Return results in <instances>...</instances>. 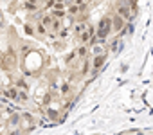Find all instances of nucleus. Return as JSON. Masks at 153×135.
<instances>
[{"instance_id":"f257e3e1","label":"nucleus","mask_w":153,"mask_h":135,"mask_svg":"<svg viewBox=\"0 0 153 135\" xmlns=\"http://www.w3.org/2000/svg\"><path fill=\"white\" fill-rule=\"evenodd\" d=\"M105 61H106V52H101V54H96L94 58H92V61H90V67H92V76H96L97 72H99V69L105 65Z\"/></svg>"},{"instance_id":"f03ea898","label":"nucleus","mask_w":153,"mask_h":135,"mask_svg":"<svg viewBox=\"0 0 153 135\" xmlns=\"http://www.w3.org/2000/svg\"><path fill=\"white\" fill-rule=\"evenodd\" d=\"M124 27H126V20L121 18L119 15H114V16H112V31H114V33H121Z\"/></svg>"},{"instance_id":"7ed1b4c3","label":"nucleus","mask_w":153,"mask_h":135,"mask_svg":"<svg viewBox=\"0 0 153 135\" xmlns=\"http://www.w3.org/2000/svg\"><path fill=\"white\" fill-rule=\"evenodd\" d=\"M22 9H25L27 13H36V11H42L40 2H36V0H24Z\"/></svg>"},{"instance_id":"20e7f679","label":"nucleus","mask_w":153,"mask_h":135,"mask_svg":"<svg viewBox=\"0 0 153 135\" xmlns=\"http://www.w3.org/2000/svg\"><path fill=\"white\" fill-rule=\"evenodd\" d=\"M74 52H76V56H78V59H85V58L90 54V47H88V45H83V43H79L78 47L74 49Z\"/></svg>"},{"instance_id":"39448f33","label":"nucleus","mask_w":153,"mask_h":135,"mask_svg":"<svg viewBox=\"0 0 153 135\" xmlns=\"http://www.w3.org/2000/svg\"><path fill=\"white\" fill-rule=\"evenodd\" d=\"M0 94L6 96L7 99H13V101H16V99H18V88H16V87H7V88H2V90H0Z\"/></svg>"},{"instance_id":"423d86ee","label":"nucleus","mask_w":153,"mask_h":135,"mask_svg":"<svg viewBox=\"0 0 153 135\" xmlns=\"http://www.w3.org/2000/svg\"><path fill=\"white\" fill-rule=\"evenodd\" d=\"M65 11H67V16H70V18L81 15V13H79V6H78V4H74V2H72V4H67Z\"/></svg>"},{"instance_id":"0eeeda50","label":"nucleus","mask_w":153,"mask_h":135,"mask_svg":"<svg viewBox=\"0 0 153 135\" xmlns=\"http://www.w3.org/2000/svg\"><path fill=\"white\" fill-rule=\"evenodd\" d=\"M90 70H92V67H90V61L85 58V59H81V65H79V76L81 78H85L87 74H90Z\"/></svg>"},{"instance_id":"6e6552de","label":"nucleus","mask_w":153,"mask_h":135,"mask_svg":"<svg viewBox=\"0 0 153 135\" xmlns=\"http://www.w3.org/2000/svg\"><path fill=\"white\" fill-rule=\"evenodd\" d=\"M58 92H59V96L68 97L70 92H72V85H70V81H61V87L58 88Z\"/></svg>"},{"instance_id":"1a4fd4ad","label":"nucleus","mask_w":153,"mask_h":135,"mask_svg":"<svg viewBox=\"0 0 153 135\" xmlns=\"http://www.w3.org/2000/svg\"><path fill=\"white\" fill-rule=\"evenodd\" d=\"M34 24V34H40V36H47V33H49V29L40 22V20H36V22H33Z\"/></svg>"},{"instance_id":"9d476101","label":"nucleus","mask_w":153,"mask_h":135,"mask_svg":"<svg viewBox=\"0 0 153 135\" xmlns=\"http://www.w3.org/2000/svg\"><path fill=\"white\" fill-rule=\"evenodd\" d=\"M49 13H51V16L56 18V20H63V18L67 16V11H65V9H54V7H51Z\"/></svg>"},{"instance_id":"9b49d317","label":"nucleus","mask_w":153,"mask_h":135,"mask_svg":"<svg viewBox=\"0 0 153 135\" xmlns=\"http://www.w3.org/2000/svg\"><path fill=\"white\" fill-rule=\"evenodd\" d=\"M78 42L83 43V45H88V42H90V33H88L87 29H85L83 33H79V34H78Z\"/></svg>"},{"instance_id":"f8f14e48","label":"nucleus","mask_w":153,"mask_h":135,"mask_svg":"<svg viewBox=\"0 0 153 135\" xmlns=\"http://www.w3.org/2000/svg\"><path fill=\"white\" fill-rule=\"evenodd\" d=\"M85 29H87V24H85V22H81V20H78V22L74 24V34H76V36H78L79 33H83Z\"/></svg>"},{"instance_id":"ddd939ff","label":"nucleus","mask_w":153,"mask_h":135,"mask_svg":"<svg viewBox=\"0 0 153 135\" xmlns=\"http://www.w3.org/2000/svg\"><path fill=\"white\" fill-rule=\"evenodd\" d=\"M61 27H63L61 20H56V18H54V20H52V24H51V27H49V31H51V33H56V34H58V31H59Z\"/></svg>"},{"instance_id":"4468645a","label":"nucleus","mask_w":153,"mask_h":135,"mask_svg":"<svg viewBox=\"0 0 153 135\" xmlns=\"http://www.w3.org/2000/svg\"><path fill=\"white\" fill-rule=\"evenodd\" d=\"M16 101L27 103V101H29V90H20V88H18V99H16Z\"/></svg>"},{"instance_id":"2eb2a0df","label":"nucleus","mask_w":153,"mask_h":135,"mask_svg":"<svg viewBox=\"0 0 153 135\" xmlns=\"http://www.w3.org/2000/svg\"><path fill=\"white\" fill-rule=\"evenodd\" d=\"M16 88H20V90H29V83H27L24 78H18V79H16Z\"/></svg>"},{"instance_id":"dca6fc26","label":"nucleus","mask_w":153,"mask_h":135,"mask_svg":"<svg viewBox=\"0 0 153 135\" xmlns=\"http://www.w3.org/2000/svg\"><path fill=\"white\" fill-rule=\"evenodd\" d=\"M24 31H25V34L34 36V24H33V22H27V24L24 25Z\"/></svg>"},{"instance_id":"f3484780","label":"nucleus","mask_w":153,"mask_h":135,"mask_svg":"<svg viewBox=\"0 0 153 135\" xmlns=\"http://www.w3.org/2000/svg\"><path fill=\"white\" fill-rule=\"evenodd\" d=\"M47 115H49L51 121H56L59 113H58V110H54V108H47Z\"/></svg>"},{"instance_id":"a211bd4d","label":"nucleus","mask_w":153,"mask_h":135,"mask_svg":"<svg viewBox=\"0 0 153 135\" xmlns=\"http://www.w3.org/2000/svg\"><path fill=\"white\" fill-rule=\"evenodd\" d=\"M18 124H20V115H18V113H15V115L9 119V126H11V128H15V126H18Z\"/></svg>"},{"instance_id":"6ab92c4d","label":"nucleus","mask_w":153,"mask_h":135,"mask_svg":"<svg viewBox=\"0 0 153 135\" xmlns=\"http://www.w3.org/2000/svg\"><path fill=\"white\" fill-rule=\"evenodd\" d=\"M90 47H92V56L105 52V50H103V47H101V45H97V43H94V45H90Z\"/></svg>"},{"instance_id":"aec40b11","label":"nucleus","mask_w":153,"mask_h":135,"mask_svg":"<svg viewBox=\"0 0 153 135\" xmlns=\"http://www.w3.org/2000/svg\"><path fill=\"white\" fill-rule=\"evenodd\" d=\"M52 99H54V96H52V94H47V96L43 97V101H42V105H43V106H49V105L52 103Z\"/></svg>"},{"instance_id":"412c9836","label":"nucleus","mask_w":153,"mask_h":135,"mask_svg":"<svg viewBox=\"0 0 153 135\" xmlns=\"http://www.w3.org/2000/svg\"><path fill=\"white\" fill-rule=\"evenodd\" d=\"M67 34H68V29H67V27H61V29L58 31V38H61V40H65Z\"/></svg>"},{"instance_id":"4be33fe9","label":"nucleus","mask_w":153,"mask_h":135,"mask_svg":"<svg viewBox=\"0 0 153 135\" xmlns=\"http://www.w3.org/2000/svg\"><path fill=\"white\" fill-rule=\"evenodd\" d=\"M76 59H78V56H76V52H74V50H72V52H70V54L65 58V61H67V63H74Z\"/></svg>"},{"instance_id":"5701e85b","label":"nucleus","mask_w":153,"mask_h":135,"mask_svg":"<svg viewBox=\"0 0 153 135\" xmlns=\"http://www.w3.org/2000/svg\"><path fill=\"white\" fill-rule=\"evenodd\" d=\"M20 119H24V121H27L29 124H33V115H31V113H22Z\"/></svg>"},{"instance_id":"b1692460","label":"nucleus","mask_w":153,"mask_h":135,"mask_svg":"<svg viewBox=\"0 0 153 135\" xmlns=\"http://www.w3.org/2000/svg\"><path fill=\"white\" fill-rule=\"evenodd\" d=\"M7 135H22V130H20L18 126H15V128H11V130H9V133H7Z\"/></svg>"},{"instance_id":"393cba45","label":"nucleus","mask_w":153,"mask_h":135,"mask_svg":"<svg viewBox=\"0 0 153 135\" xmlns=\"http://www.w3.org/2000/svg\"><path fill=\"white\" fill-rule=\"evenodd\" d=\"M29 50H31V47H29V45H25V43L20 47V54H24V56H25V54H29Z\"/></svg>"},{"instance_id":"a878e982","label":"nucleus","mask_w":153,"mask_h":135,"mask_svg":"<svg viewBox=\"0 0 153 135\" xmlns=\"http://www.w3.org/2000/svg\"><path fill=\"white\" fill-rule=\"evenodd\" d=\"M74 4H78V6H81V4H90L92 0H72Z\"/></svg>"},{"instance_id":"bb28decb","label":"nucleus","mask_w":153,"mask_h":135,"mask_svg":"<svg viewBox=\"0 0 153 135\" xmlns=\"http://www.w3.org/2000/svg\"><path fill=\"white\" fill-rule=\"evenodd\" d=\"M51 88H52V90H56V92H58V83H54V81H52V83H51Z\"/></svg>"},{"instance_id":"cd10ccee","label":"nucleus","mask_w":153,"mask_h":135,"mask_svg":"<svg viewBox=\"0 0 153 135\" xmlns=\"http://www.w3.org/2000/svg\"><path fill=\"white\" fill-rule=\"evenodd\" d=\"M0 31H2V24H0Z\"/></svg>"}]
</instances>
